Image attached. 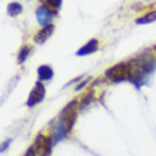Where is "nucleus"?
<instances>
[{
  "label": "nucleus",
  "mask_w": 156,
  "mask_h": 156,
  "mask_svg": "<svg viewBox=\"0 0 156 156\" xmlns=\"http://www.w3.org/2000/svg\"><path fill=\"white\" fill-rule=\"evenodd\" d=\"M88 81H90V78H87L85 81H82V82H81V84H78V87H77V88H75V90H77V91L82 90V88H84V87H85V85H87V84H88Z\"/></svg>",
  "instance_id": "16"
},
{
  "label": "nucleus",
  "mask_w": 156,
  "mask_h": 156,
  "mask_svg": "<svg viewBox=\"0 0 156 156\" xmlns=\"http://www.w3.org/2000/svg\"><path fill=\"white\" fill-rule=\"evenodd\" d=\"M132 75V67L131 62H119L114 67L108 68L105 71V77L111 80L112 82H121V81H129Z\"/></svg>",
  "instance_id": "2"
},
{
  "label": "nucleus",
  "mask_w": 156,
  "mask_h": 156,
  "mask_svg": "<svg viewBox=\"0 0 156 156\" xmlns=\"http://www.w3.org/2000/svg\"><path fill=\"white\" fill-rule=\"evenodd\" d=\"M67 135H68V132H67L66 126H64V123L58 119L57 125H55V129H54V132H53V140H54V142H58V140L64 139Z\"/></svg>",
  "instance_id": "9"
},
{
  "label": "nucleus",
  "mask_w": 156,
  "mask_h": 156,
  "mask_svg": "<svg viewBox=\"0 0 156 156\" xmlns=\"http://www.w3.org/2000/svg\"><path fill=\"white\" fill-rule=\"evenodd\" d=\"M9 142H10V139H7V140H6V142H3V145H2V152H3L4 149L7 148V145H9Z\"/></svg>",
  "instance_id": "17"
},
{
  "label": "nucleus",
  "mask_w": 156,
  "mask_h": 156,
  "mask_svg": "<svg viewBox=\"0 0 156 156\" xmlns=\"http://www.w3.org/2000/svg\"><path fill=\"white\" fill-rule=\"evenodd\" d=\"M23 13V6L19 2H12L7 4V14L10 17H17Z\"/></svg>",
  "instance_id": "11"
},
{
  "label": "nucleus",
  "mask_w": 156,
  "mask_h": 156,
  "mask_svg": "<svg viewBox=\"0 0 156 156\" xmlns=\"http://www.w3.org/2000/svg\"><path fill=\"white\" fill-rule=\"evenodd\" d=\"M55 14L54 10L47 6L45 3H41L37 9H36V19H37V23L41 26V27H45V26L53 24V16Z\"/></svg>",
  "instance_id": "5"
},
{
  "label": "nucleus",
  "mask_w": 156,
  "mask_h": 156,
  "mask_svg": "<svg viewBox=\"0 0 156 156\" xmlns=\"http://www.w3.org/2000/svg\"><path fill=\"white\" fill-rule=\"evenodd\" d=\"M53 138L47 135H40L36 138L34 140V148H36V152H37V156H50L51 155V149H53Z\"/></svg>",
  "instance_id": "4"
},
{
  "label": "nucleus",
  "mask_w": 156,
  "mask_h": 156,
  "mask_svg": "<svg viewBox=\"0 0 156 156\" xmlns=\"http://www.w3.org/2000/svg\"><path fill=\"white\" fill-rule=\"evenodd\" d=\"M37 74H38V80H40V81H50L54 75V71L50 66H45L44 64V66L38 67Z\"/></svg>",
  "instance_id": "10"
},
{
  "label": "nucleus",
  "mask_w": 156,
  "mask_h": 156,
  "mask_svg": "<svg viewBox=\"0 0 156 156\" xmlns=\"http://www.w3.org/2000/svg\"><path fill=\"white\" fill-rule=\"evenodd\" d=\"M44 97H45V88H44V85H43V82L41 81H37L36 82V85H34V88H33V91L30 92V95H29V98H27V107H30V108H33V107H36L37 104H40L43 99H44Z\"/></svg>",
  "instance_id": "6"
},
{
  "label": "nucleus",
  "mask_w": 156,
  "mask_h": 156,
  "mask_svg": "<svg viewBox=\"0 0 156 156\" xmlns=\"http://www.w3.org/2000/svg\"><path fill=\"white\" fill-rule=\"evenodd\" d=\"M54 33V26H45V27H41V30H38L37 33L34 34L33 41L37 43V44H43L44 41H47V38H50V36Z\"/></svg>",
  "instance_id": "8"
},
{
  "label": "nucleus",
  "mask_w": 156,
  "mask_h": 156,
  "mask_svg": "<svg viewBox=\"0 0 156 156\" xmlns=\"http://www.w3.org/2000/svg\"><path fill=\"white\" fill-rule=\"evenodd\" d=\"M156 21V10H152V12L146 13L145 16L136 19V24H148V23H153Z\"/></svg>",
  "instance_id": "12"
},
{
  "label": "nucleus",
  "mask_w": 156,
  "mask_h": 156,
  "mask_svg": "<svg viewBox=\"0 0 156 156\" xmlns=\"http://www.w3.org/2000/svg\"><path fill=\"white\" fill-rule=\"evenodd\" d=\"M98 48H99V41L97 40V38H91V40L88 41L87 44L82 45L75 54H77L78 57H84V55H90V54L97 53Z\"/></svg>",
  "instance_id": "7"
},
{
  "label": "nucleus",
  "mask_w": 156,
  "mask_h": 156,
  "mask_svg": "<svg viewBox=\"0 0 156 156\" xmlns=\"http://www.w3.org/2000/svg\"><path fill=\"white\" fill-rule=\"evenodd\" d=\"M30 51H31V47L30 45H24L23 48L19 51V55H17V64H23V62L27 60Z\"/></svg>",
  "instance_id": "13"
},
{
  "label": "nucleus",
  "mask_w": 156,
  "mask_h": 156,
  "mask_svg": "<svg viewBox=\"0 0 156 156\" xmlns=\"http://www.w3.org/2000/svg\"><path fill=\"white\" fill-rule=\"evenodd\" d=\"M153 53H155V55H156V45L153 47Z\"/></svg>",
  "instance_id": "18"
},
{
  "label": "nucleus",
  "mask_w": 156,
  "mask_h": 156,
  "mask_svg": "<svg viewBox=\"0 0 156 156\" xmlns=\"http://www.w3.org/2000/svg\"><path fill=\"white\" fill-rule=\"evenodd\" d=\"M78 101H71L68 105H67L64 109L61 111L60 114V121L64 123L67 132L70 133L74 128V123H75V119H77V115H78Z\"/></svg>",
  "instance_id": "3"
},
{
  "label": "nucleus",
  "mask_w": 156,
  "mask_h": 156,
  "mask_svg": "<svg viewBox=\"0 0 156 156\" xmlns=\"http://www.w3.org/2000/svg\"><path fill=\"white\" fill-rule=\"evenodd\" d=\"M61 3H62V0H45V4L51 10H54V12H57L58 9L61 7Z\"/></svg>",
  "instance_id": "14"
},
{
  "label": "nucleus",
  "mask_w": 156,
  "mask_h": 156,
  "mask_svg": "<svg viewBox=\"0 0 156 156\" xmlns=\"http://www.w3.org/2000/svg\"><path fill=\"white\" fill-rule=\"evenodd\" d=\"M24 156H37V152H36V148L31 146V148L27 149V152L24 153Z\"/></svg>",
  "instance_id": "15"
},
{
  "label": "nucleus",
  "mask_w": 156,
  "mask_h": 156,
  "mask_svg": "<svg viewBox=\"0 0 156 156\" xmlns=\"http://www.w3.org/2000/svg\"><path fill=\"white\" fill-rule=\"evenodd\" d=\"M129 62L132 67V75L129 81L135 84L136 88H139L148 81V77L155 70V58L152 53H144L138 57L132 58Z\"/></svg>",
  "instance_id": "1"
}]
</instances>
